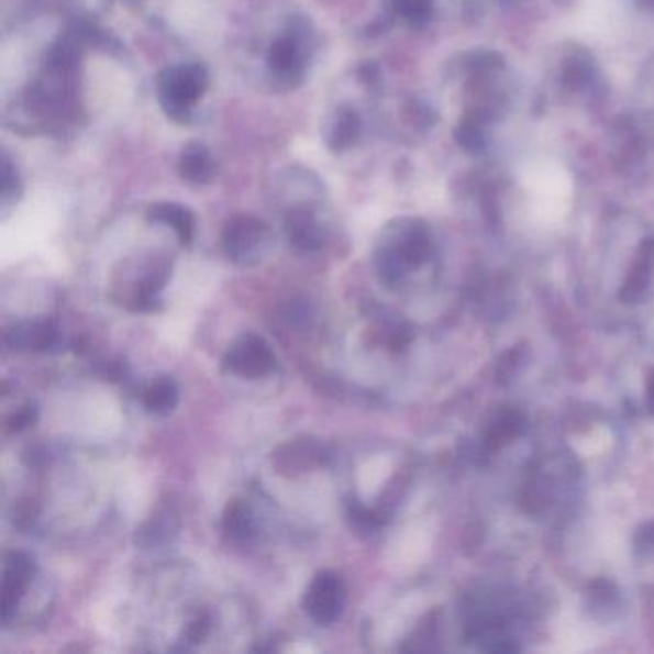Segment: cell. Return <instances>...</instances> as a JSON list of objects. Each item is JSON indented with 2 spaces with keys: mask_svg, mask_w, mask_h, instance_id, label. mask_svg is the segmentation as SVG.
<instances>
[{
  "mask_svg": "<svg viewBox=\"0 0 654 654\" xmlns=\"http://www.w3.org/2000/svg\"><path fill=\"white\" fill-rule=\"evenodd\" d=\"M177 403H179V386L169 376H162L148 388H144L143 406L148 413L164 417L171 413Z\"/></svg>",
  "mask_w": 654,
  "mask_h": 654,
  "instance_id": "obj_14",
  "label": "cell"
},
{
  "mask_svg": "<svg viewBox=\"0 0 654 654\" xmlns=\"http://www.w3.org/2000/svg\"><path fill=\"white\" fill-rule=\"evenodd\" d=\"M654 267V246H643L641 256L638 257V264L633 267L630 279L625 282L624 290L620 292V298L625 301H635L647 290L651 271Z\"/></svg>",
  "mask_w": 654,
  "mask_h": 654,
  "instance_id": "obj_17",
  "label": "cell"
},
{
  "mask_svg": "<svg viewBox=\"0 0 654 654\" xmlns=\"http://www.w3.org/2000/svg\"><path fill=\"white\" fill-rule=\"evenodd\" d=\"M638 2H649V4H654V0H638Z\"/></svg>",
  "mask_w": 654,
  "mask_h": 654,
  "instance_id": "obj_27",
  "label": "cell"
},
{
  "mask_svg": "<svg viewBox=\"0 0 654 654\" xmlns=\"http://www.w3.org/2000/svg\"><path fill=\"white\" fill-rule=\"evenodd\" d=\"M347 517L352 520V526L362 530V532H375L376 528L380 526V519L376 512L369 511L367 507L362 503H350L347 509Z\"/></svg>",
  "mask_w": 654,
  "mask_h": 654,
  "instance_id": "obj_21",
  "label": "cell"
},
{
  "mask_svg": "<svg viewBox=\"0 0 654 654\" xmlns=\"http://www.w3.org/2000/svg\"><path fill=\"white\" fill-rule=\"evenodd\" d=\"M635 550H654V522L641 528L640 532L635 534Z\"/></svg>",
  "mask_w": 654,
  "mask_h": 654,
  "instance_id": "obj_25",
  "label": "cell"
},
{
  "mask_svg": "<svg viewBox=\"0 0 654 654\" xmlns=\"http://www.w3.org/2000/svg\"><path fill=\"white\" fill-rule=\"evenodd\" d=\"M313 46L315 33L308 15H290L282 35L273 41L267 54L273 79L285 89L298 87L308 71Z\"/></svg>",
  "mask_w": 654,
  "mask_h": 654,
  "instance_id": "obj_2",
  "label": "cell"
},
{
  "mask_svg": "<svg viewBox=\"0 0 654 654\" xmlns=\"http://www.w3.org/2000/svg\"><path fill=\"white\" fill-rule=\"evenodd\" d=\"M33 576H35V564L30 555H25L22 551L7 553L4 570H2V605H0L2 609L0 614L4 624L14 617Z\"/></svg>",
  "mask_w": 654,
  "mask_h": 654,
  "instance_id": "obj_7",
  "label": "cell"
},
{
  "mask_svg": "<svg viewBox=\"0 0 654 654\" xmlns=\"http://www.w3.org/2000/svg\"><path fill=\"white\" fill-rule=\"evenodd\" d=\"M357 77L362 84L375 87L380 81V68L376 66V62H365L362 68L357 69Z\"/></svg>",
  "mask_w": 654,
  "mask_h": 654,
  "instance_id": "obj_24",
  "label": "cell"
},
{
  "mask_svg": "<svg viewBox=\"0 0 654 654\" xmlns=\"http://www.w3.org/2000/svg\"><path fill=\"white\" fill-rule=\"evenodd\" d=\"M303 609L315 624H336L346 609V584L342 576L332 570L315 574L303 595Z\"/></svg>",
  "mask_w": 654,
  "mask_h": 654,
  "instance_id": "obj_5",
  "label": "cell"
},
{
  "mask_svg": "<svg viewBox=\"0 0 654 654\" xmlns=\"http://www.w3.org/2000/svg\"><path fill=\"white\" fill-rule=\"evenodd\" d=\"M4 342L15 352H48L58 342V331L51 321H23L4 332Z\"/></svg>",
  "mask_w": 654,
  "mask_h": 654,
  "instance_id": "obj_10",
  "label": "cell"
},
{
  "mask_svg": "<svg viewBox=\"0 0 654 654\" xmlns=\"http://www.w3.org/2000/svg\"><path fill=\"white\" fill-rule=\"evenodd\" d=\"M321 463H323V450L313 440L290 442L275 452V467L285 474L303 473Z\"/></svg>",
  "mask_w": 654,
  "mask_h": 654,
  "instance_id": "obj_13",
  "label": "cell"
},
{
  "mask_svg": "<svg viewBox=\"0 0 654 654\" xmlns=\"http://www.w3.org/2000/svg\"><path fill=\"white\" fill-rule=\"evenodd\" d=\"M432 254L430 229L421 219H393L386 225L375 250L378 277L388 286L403 282L409 273L426 264Z\"/></svg>",
  "mask_w": 654,
  "mask_h": 654,
  "instance_id": "obj_1",
  "label": "cell"
},
{
  "mask_svg": "<svg viewBox=\"0 0 654 654\" xmlns=\"http://www.w3.org/2000/svg\"><path fill=\"white\" fill-rule=\"evenodd\" d=\"M275 355L271 347L257 334H244L229 347L225 359H223V369L231 375L256 380L264 378L275 369Z\"/></svg>",
  "mask_w": 654,
  "mask_h": 654,
  "instance_id": "obj_6",
  "label": "cell"
},
{
  "mask_svg": "<svg viewBox=\"0 0 654 654\" xmlns=\"http://www.w3.org/2000/svg\"><path fill=\"white\" fill-rule=\"evenodd\" d=\"M210 632V618L202 614V617L196 618L190 622L187 630V638L188 641H192V643H198V641H202L206 635Z\"/></svg>",
  "mask_w": 654,
  "mask_h": 654,
  "instance_id": "obj_23",
  "label": "cell"
},
{
  "mask_svg": "<svg viewBox=\"0 0 654 654\" xmlns=\"http://www.w3.org/2000/svg\"><path fill=\"white\" fill-rule=\"evenodd\" d=\"M174 522L169 514H156L152 517L148 522H144L143 526L136 530L135 542L141 547H156L162 543L169 542L171 534H174Z\"/></svg>",
  "mask_w": 654,
  "mask_h": 654,
  "instance_id": "obj_18",
  "label": "cell"
},
{
  "mask_svg": "<svg viewBox=\"0 0 654 654\" xmlns=\"http://www.w3.org/2000/svg\"><path fill=\"white\" fill-rule=\"evenodd\" d=\"M0 195L4 206L15 202L22 195V179L7 154H2V164H0Z\"/></svg>",
  "mask_w": 654,
  "mask_h": 654,
  "instance_id": "obj_20",
  "label": "cell"
},
{
  "mask_svg": "<svg viewBox=\"0 0 654 654\" xmlns=\"http://www.w3.org/2000/svg\"><path fill=\"white\" fill-rule=\"evenodd\" d=\"M210 87V71L200 62H187L162 69L156 79L159 106L169 120L187 125L195 106Z\"/></svg>",
  "mask_w": 654,
  "mask_h": 654,
  "instance_id": "obj_3",
  "label": "cell"
},
{
  "mask_svg": "<svg viewBox=\"0 0 654 654\" xmlns=\"http://www.w3.org/2000/svg\"><path fill=\"white\" fill-rule=\"evenodd\" d=\"M37 407L33 406V403L20 407L18 411L8 417V432H22V430L30 429L31 424L37 421Z\"/></svg>",
  "mask_w": 654,
  "mask_h": 654,
  "instance_id": "obj_22",
  "label": "cell"
},
{
  "mask_svg": "<svg viewBox=\"0 0 654 654\" xmlns=\"http://www.w3.org/2000/svg\"><path fill=\"white\" fill-rule=\"evenodd\" d=\"M273 231L252 213H236L226 219L221 246L233 264L242 267L262 264L271 254Z\"/></svg>",
  "mask_w": 654,
  "mask_h": 654,
  "instance_id": "obj_4",
  "label": "cell"
},
{
  "mask_svg": "<svg viewBox=\"0 0 654 654\" xmlns=\"http://www.w3.org/2000/svg\"><path fill=\"white\" fill-rule=\"evenodd\" d=\"M146 221L154 223V225H164L174 229L177 239L181 244L188 246L192 239H195L196 219L195 213L175 202H159L154 203L146 211Z\"/></svg>",
  "mask_w": 654,
  "mask_h": 654,
  "instance_id": "obj_12",
  "label": "cell"
},
{
  "mask_svg": "<svg viewBox=\"0 0 654 654\" xmlns=\"http://www.w3.org/2000/svg\"><path fill=\"white\" fill-rule=\"evenodd\" d=\"M649 407H651V411L654 413V375L649 380Z\"/></svg>",
  "mask_w": 654,
  "mask_h": 654,
  "instance_id": "obj_26",
  "label": "cell"
},
{
  "mask_svg": "<svg viewBox=\"0 0 654 654\" xmlns=\"http://www.w3.org/2000/svg\"><path fill=\"white\" fill-rule=\"evenodd\" d=\"M181 179L190 185H208L215 177V159L210 148L198 141H190L185 144L179 154V164H177Z\"/></svg>",
  "mask_w": 654,
  "mask_h": 654,
  "instance_id": "obj_11",
  "label": "cell"
},
{
  "mask_svg": "<svg viewBox=\"0 0 654 654\" xmlns=\"http://www.w3.org/2000/svg\"><path fill=\"white\" fill-rule=\"evenodd\" d=\"M595 81V64L586 51H574L564 62V84L576 89H587Z\"/></svg>",
  "mask_w": 654,
  "mask_h": 654,
  "instance_id": "obj_16",
  "label": "cell"
},
{
  "mask_svg": "<svg viewBox=\"0 0 654 654\" xmlns=\"http://www.w3.org/2000/svg\"><path fill=\"white\" fill-rule=\"evenodd\" d=\"M285 233L290 246L300 252H315L323 248L326 241L323 223L306 203H298L286 211Z\"/></svg>",
  "mask_w": 654,
  "mask_h": 654,
  "instance_id": "obj_9",
  "label": "cell"
},
{
  "mask_svg": "<svg viewBox=\"0 0 654 654\" xmlns=\"http://www.w3.org/2000/svg\"><path fill=\"white\" fill-rule=\"evenodd\" d=\"M432 2L434 0H390L388 4L391 12L403 18L409 25L422 27L432 15Z\"/></svg>",
  "mask_w": 654,
  "mask_h": 654,
  "instance_id": "obj_19",
  "label": "cell"
},
{
  "mask_svg": "<svg viewBox=\"0 0 654 654\" xmlns=\"http://www.w3.org/2000/svg\"><path fill=\"white\" fill-rule=\"evenodd\" d=\"M363 121L354 106L340 104L324 115L321 123V136L329 151L334 154L346 152L362 136Z\"/></svg>",
  "mask_w": 654,
  "mask_h": 654,
  "instance_id": "obj_8",
  "label": "cell"
},
{
  "mask_svg": "<svg viewBox=\"0 0 654 654\" xmlns=\"http://www.w3.org/2000/svg\"><path fill=\"white\" fill-rule=\"evenodd\" d=\"M221 526L231 542L248 543L254 535V517L250 512L248 505L242 503L239 499L226 505Z\"/></svg>",
  "mask_w": 654,
  "mask_h": 654,
  "instance_id": "obj_15",
  "label": "cell"
}]
</instances>
